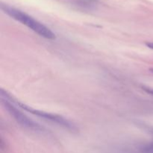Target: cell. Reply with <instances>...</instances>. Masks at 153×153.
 <instances>
[{
    "label": "cell",
    "instance_id": "1",
    "mask_svg": "<svg viewBox=\"0 0 153 153\" xmlns=\"http://www.w3.org/2000/svg\"><path fill=\"white\" fill-rule=\"evenodd\" d=\"M1 8L8 16L14 19L15 20L21 22L33 31L37 33L40 37H43L48 40H55L56 38L55 34L50 29L43 25L42 22H39L34 17L28 15V13L22 11V10L16 9L13 7L7 5V4H1Z\"/></svg>",
    "mask_w": 153,
    "mask_h": 153
},
{
    "label": "cell",
    "instance_id": "2",
    "mask_svg": "<svg viewBox=\"0 0 153 153\" xmlns=\"http://www.w3.org/2000/svg\"><path fill=\"white\" fill-rule=\"evenodd\" d=\"M0 93H1V97H3V98H5L7 100H8L9 101L13 102L14 105H18V107L19 108L23 109V110L29 112V113L35 115V116L43 118V119L46 120L50 121V122L58 124V126H61L64 127V128H67V129L70 130L72 131L76 130V126L71 121H70L67 118L61 116V115H58L55 114H52L49 113V112L44 111L37 110V109L33 108L31 106H28L27 105L23 104V103L20 102L12 98L10 95L7 94V92L3 91L2 89L0 90Z\"/></svg>",
    "mask_w": 153,
    "mask_h": 153
},
{
    "label": "cell",
    "instance_id": "3",
    "mask_svg": "<svg viewBox=\"0 0 153 153\" xmlns=\"http://www.w3.org/2000/svg\"><path fill=\"white\" fill-rule=\"evenodd\" d=\"M1 100L3 103V105L4 106L6 110L9 112V114L11 115V117L14 118L15 120L19 125H21L24 128L35 131V132H43V127L40 126L38 123L33 121L28 116H26L25 114L22 113L19 108H17L14 105L13 102L9 101L7 99L3 98V97H1Z\"/></svg>",
    "mask_w": 153,
    "mask_h": 153
},
{
    "label": "cell",
    "instance_id": "4",
    "mask_svg": "<svg viewBox=\"0 0 153 153\" xmlns=\"http://www.w3.org/2000/svg\"><path fill=\"white\" fill-rule=\"evenodd\" d=\"M77 6L83 8H91L97 4V0H73Z\"/></svg>",
    "mask_w": 153,
    "mask_h": 153
},
{
    "label": "cell",
    "instance_id": "5",
    "mask_svg": "<svg viewBox=\"0 0 153 153\" xmlns=\"http://www.w3.org/2000/svg\"><path fill=\"white\" fill-rule=\"evenodd\" d=\"M140 153H153V142L143 143L138 147Z\"/></svg>",
    "mask_w": 153,
    "mask_h": 153
},
{
    "label": "cell",
    "instance_id": "6",
    "mask_svg": "<svg viewBox=\"0 0 153 153\" xmlns=\"http://www.w3.org/2000/svg\"><path fill=\"white\" fill-rule=\"evenodd\" d=\"M142 89H143L145 92L147 93V94L153 96V88H149V87H146V86H142Z\"/></svg>",
    "mask_w": 153,
    "mask_h": 153
},
{
    "label": "cell",
    "instance_id": "7",
    "mask_svg": "<svg viewBox=\"0 0 153 153\" xmlns=\"http://www.w3.org/2000/svg\"><path fill=\"white\" fill-rule=\"evenodd\" d=\"M146 45L147 46V47L149 48V49H153V42H149V43H146Z\"/></svg>",
    "mask_w": 153,
    "mask_h": 153
},
{
    "label": "cell",
    "instance_id": "8",
    "mask_svg": "<svg viewBox=\"0 0 153 153\" xmlns=\"http://www.w3.org/2000/svg\"><path fill=\"white\" fill-rule=\"evenodd\" d=\"M150 70H151V71H152V73H153V68H152V69H150Z\"/></svg>",
    "mask_w": 153,
    "mask_h": 153
},
{
    "label": "cell",
    "instance_id": "9",
    "mask_svg": "<svg viewBox=\"0 0 153 153\" xmlns=\"http://www.w3.org/2000/svg\"><path fill=\"white\" fill-rule=\"evenodd\" d=\"M152 132H153V130H152Z\"/></svg>",
    "mask_w": 153,
    "mask_h": 153
}]
</instances>
